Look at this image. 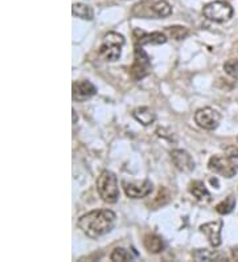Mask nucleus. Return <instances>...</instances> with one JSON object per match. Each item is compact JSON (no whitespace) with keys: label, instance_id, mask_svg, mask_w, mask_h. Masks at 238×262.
<instances>
[{"label":"nucleus","instance_id":"obj_1","mask_svg":"<svg viewBox=\"0 0 238 262\" xmlns=\"http://www.w3.org/2000/svg\"><path fill=\"white\" fill-rule=\"evenodd\" d=\"M115 213L110 209H95L81 216L77 223L78 228L90 238L105 236L115 224Z\"/></svg>","mask_w":238,"mask_h":262},{"label":"nucleus","instance_id":"obj_7","mask_svg":"<svg viewBox=\"0 0 238 262\" xmlns=\"http://www.w3.org/2000/svg\"><path fill=\"white\" fill-rule=\"evenodd\" d=\"M208 168L216 175L230 179L237 173V167L229 160L226 155H213L208 162Z\"/></svg>","mask_w":238,"mask_h":262},{"label":"nucleus","instance_id":"obj_3","mask_svg":"<svg viewBox=\"0 0 238 262\" xmlns=\"http://www.w3.org/2000/svg\"><path fill=\"white\" fill-rule=\"evenodd\" d=\"M97 191L99 198L107 204L117 203L119 199V187L115 173L109 169H103L97 179Z\"/></svg>","mask_w":238,"mask_h":262},{"label":"nucleus","instance_id":"obj_15","mask_svg":"<svg viewBox=\"0 0 238 262\" xmlns=\"http://www.w3.org/2000/svg\"><path fill=\"white\" fill-rule=\"evenodd\" d=\"M143 245L147 249V252L156 254V253H160L164 249V241L160 236L154 233H148L144 236V240H143Z\"/></svg>","mask_w":238,"mask_h":262},{"label":"nucleus","instance_id":"obj_14","mask_svg":"<svg viewBox=\"0 0 238 262\" xmlns=\"http://www.w3.org/2000/svg\"><path fill=\"white\" fill-rule=\"evenodd\" d=\"M133 117L143 126L153 125L156 119V114L154 113V110L147 107V106H140V107L134 109Z\"/></svg>","mask_w":238,"mask_h":262},{"label":"nucleus","instance_id":"obj_22","mask_svg":"<svg viewBox=\"0 0 238 262\" xmlns=\"http://www.w3.org/2000/svg\"><path fill=\"white\" fill-rule=\"evenodd\" d=\"M224 71L226 74L238 80V60H229L224 64Z\"/></svg>","mask_w":238,"mask_h":262},{"label":"nucleus","instance_id":"obj_13","mask_svg":"<svg viewBox=\"0 0 238 262\" xmlns=\"http://www.w3.org/2000/svg\"><path fill=\"white\" fill-rule=\"evenodd\" d=\"M222 223L221 220L217 221H210V223H206L200 227V230L206 236V238L209 240V244L213 248H217V246L221 245V230H222Z\"/></svg>","mask_w":238,"mask_h":262},{"label":"nucleus","instance_id":"obj_21","mask_svg":"<svg viewBox=\"0 0 238 262\" xmlns=\"http://www.w3.org/2000/svg\"><path fill=\"white\" fill-rule=\"evenodd\" d=\"M168 36L171 38H175V40H183L188 36V29L185 27L181 26H174V27H168V28L165 29Z\"/></svg>","mask_w":238,"mask_h":262},{"label":"nucleus","instance_id":"obj_8","mask_svg":"<svg viewBox=\"0 0 238 262\" xmlns=\"http://www.w3.org/2000/svg\"><path fill=\"white\" fill-rule=\"evenodd\" d=\"M220 121H221V115L212 107H203L194 113V122L199 127L204 128V130H216L220 125Z\"/></svg>","mask_w":238,"mask_h":262},{"label":"nucleus","instance_id":"obj_11","mask_svg":"<svg viewBox=\"0 0 238 262\" xmlns=\"http://www.w3.org/2000/svg\"><path fill=\"white\" fill-rule=\"evenodd\" d=\"M134 41L137 47H142V45H162L167 42V36L162 32H153L146 33L140 31L139 28L134 29L133 32Z\"/></svg>","mask_w":238,"mask_h":262},{"label":"nucleus","instance_id":"obj_19","mask_svg":"<svg viewBox=\"0 0 238 262\" xmlns=\"http://www.w3.org/2000/svg\"><path fill=\"white\" fill-rule=\"evenodd\" d=\"M137 253L133 252V250L124 249V248H117L114 249V252L110 254V259L111 261H119V262H124V261H133V259L137 258Z\"/></svg>","mask_w":238,"mask_h":262},{"label":"nucleus","instance_id":"obj_6","mask_svg":"<svg viewBox=\"0 0 238 262\" xmlns=\"http://www.w3.org/2000/svg\"><path fill=\"white\" fill-rule=\"evenodd\" d=\"M153 65L148 55L140 47H135L134 51V62L130 67V76L135 81H139L151 73Z\"/></svg>","mask_w":238,"mask_h":262},{"label":"nucleus","instance_id":"obj_10","mask_svg":"<svg viewBox=\"0 0 238 262\" xmlns=\"http://www.w3.org/2000/svg\"><path fill=\"white\" fill-rule=\"evenodd\" d=\"M95 93H97V88L88 80L74 81L72 85V97H73V101H77V102H83L86 99L95 96Z\"/></svg>","mask_w":238,"mask_h":262},{"label":"nucleus","instance_id":"obj_23","mask_svg":"<svg viewBox=\"0 0 238 262\" xmlns=\"http://www.w3.org/2000/svg\"><path fill=\"white\" fill-rule=\"evenodd\" d=\"M225 155L229 158V160L238 168V147L237 146H228L225 148Z\"/></svg>","mask_w":238,"mask_h":262},{"label":"nucleus","instance_id":"obj_17","mask_svg":"<svg viewBox=\"0 0 238 262\" xmlns=\"http://www.w3.org/2000/svg\"><path fill=\"white\" fill-rule=\"evenodd\" d=\"M192 256L197 261H226V256L209 249H199L192 253Z\"/></svg>","mask_w":238,"mask_h":262},{"label":"nucleus","instance_id":"obj_9","mask_svg":"<svg viewBox=\"0 0 238 262\" xmlns=\"http://www.w3.org/2000/svg\"><path fill=\"white\" fill-rule=\"evenodd\" d=\"M124 193L131 199H142L148 196L153 192L154 186L149 180H143L142 183H128L126 180L122 182Z\"/></svg>","mask_w":238,"mask_h":262},{"label":"nucleus","instance_id":"obj_20","mask_svg":"<svg viewBox=\"0 0 238 262\" xmlns=\"http://www.w3.org/2000/svg\"><path fill=\"white\" fill-rule=\"evenodd\" d=\"M235 208V198L233 195H229L225 200L216 205V211L220 214H229Z\"/></svg>","mask_w":238,"mask_h":262},{"label":"nucleus","instance_id":"obj_5","mask_svg":"<svg viewBox=\"0 0 238 262\" xmlns=\"http://www.w3.org/2000/svg\"><path fill=\"white\" fill-rule=\"evenodd\" d=\"M203 15L210 21L225 23L233 16V8L226 2L217 0V2H212L204 7Z\"/></svg>","mask_w":238,"mask_h":262},{"label":"nucleus","instance_id":"obj_4","mask_svg":"<svg viewBox=\"0 0 238 262\" xmlns=\"http://www.w3.org/2000/svg\"><path fill=\"white\" fill-rule=\"evenodd\" d=\"M124 45V37L117 32H109L103 36L98 53L107 62H115L122 55V47Z\"/></svg>","mask_w":238,"mask_h":262},{"label":"nucleus","instance_id":"obj_25","mask_svg":"<svg viewBox=\"0 0 238 262\" xmlns=\"http://www.w3.org/2000/svg\"><path fill=\"white\" fill-rule=\"evenodd\" d=\"M72 113H73V123H76L77 122V114H76V110H72Z\"/></svg>","mask_w":238,"mask_h":262},{"label":"nucleus","instance_id":"obj_24","mask_svg":"<svg viewBox=\"0 0 238 262\" xmlns=\"http://www.w3.org/2000/svg\"><path fill=\"white\" fill-rule=\"evenodd\" d=\"M230 254H232V258L234 261H238V245L230 249Z\"/></svg>","mask_w":238,"mask_h":262},{"label":"nucleus","instance_id":"obj_26","mask_svg":"<svg viewBox=\"0 0 238 262\" xmlns=\"http://www.w3.org/2000/svg\"><path fill=\"white\" fill-rule=\"evenodd\" d=\"M237 141H238V139H237Z\"/></svg>","mask_w":238,"mask_h":262},{"label":"nucleus","instance_id":"obj_16","mask_svg":"<svg viewBox=\"0 0 238 262\" xmlns=\"http://www.w3.org/2000/svg\"><path fill=\"white\" fill-rule=\"evenodd\" d=\"M189 192L190 195L196 198L199 202H209L210 200V193L206 189L205 184L201 180H193L189 184Z\"/></svg>","mask_w":238,"mask_h":262},{"label":"nucleus","instance_id":"obj_12","mask_svg":"<svg viewBox=\"0 0 238 262\" xmlns=\"http://www.w3.org/2000/svg\"><path fill=\"white\" fill-rule=\"evenodd\" d=\"M171 159L175 167L181 172H190L194 169V160L185 150H172Z\"/></svg>","mask_w":238,"mask_h":262},{"label":"nucleus","instance_id":"obj_2","mask_svg":"<svg viewBox=\"0 0 238 262\" xmlns=\"http://www.w3.org/2000/svg\"><path fill=\"white\" fill-rule=\"evenodd\" d=\"M171 13V6L165 0H142L131 10V15L138 19H164Z\"/></svg>","mask_w":238,"mask_h":262},{"label":"nucleus","instance_id":"obj_18","mask_svg":"<svg viewBox=\"0 0 238 262\" xmlns=\"http://www.w3.org/2000/svg\"><path fill=\"white\" fill-rule=\"evenodd\" d=\"M72 13H73V16H77L83 20H89V21L94 19V12H93L92 7L82 3L73 4L72 6Z\"/></svg>","mask_w":238,"mask_h":262}]
</instances>
